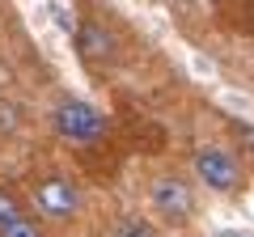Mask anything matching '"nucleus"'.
I'll return each mask as SVG.
<instances>
[{
    "label": "nucleus",
    "instance_id": "obj_6",
    "mask_svg": "<svg viewBox=\"0 0 254 237\" xmlns=\"http://www.w3.org/2000/svg\"><path fill=\"white\" fill-rule=\"evenodd\" d=\"M110 237H157V233H153V225H148V220H140V216H123V220H115Z\"/></svg>",
    "mask_w": 254,
    "mask_h": 237
},
{
    "label": "nucleus",
    "instance_id": "obj_1",
    "mask_svg": "<svg viewBox=\"0 0 254 237\" xmlns=\"http://www.w3.org/2000/svg\"><path fill=\"white\" fill-rule=\"evenodd\" d=\"M51 127L60 131L64 140H72V144H93V140L106 131V118H102V110H93L89 102L64 98L60 106L51 110Z\"/></svg>",
    "mask_w": 254,
    "mask_h": 237
},
{
    "label": "nucleus",
    "instance_id": "obj_9",
    "mask_svg": "<svg viewBox=\"0 0 254 237\" xmlns=\"http://www.w3.org/2000/svg\"><path fill=\"white\" fill-rule=\"evenodd\" d=\"M0 237H43V229H38L34 220H26V216H21V220H13L9 229H0Z\"/></svg>",
    "mask_w": 254,
    "mask_h": 237
},
{
    "label": "nucleus",
    "instance_id": "obj_7",
    "mask_svg": "<svg viewBox=\"0 0 254 237\" xmlns=\"http://www.w3.org/2000/svg\"><path fill=\"white\" fill-rule=\"evenodd\" d=\"M17 127H21V106H17L13 98H0V131L13 136Z\"/></svg>",
    "mask_w": 254,
    "mask_h": 237
},
{
    "label": "nucleus",
    "instance_id": "obj_10",
    "mask_svg": "<svg viewBox=\"0 0 254 237\" xmlns=\"http://www.w3.org/2000/svg\"><path fill=\"white\" fill-rule=\"evenodd\" d=\"M233 140L242 144V153L254 161V123H233Z\"/></svg>",
    "mask_w": 254,
    "mask_h": 237
},
{
    "label": "nucleus",
    "instance_id": "obj_4",
    "mask_svg": "<svg viewBox=\"0 0 254 237\" xmlns=\"http://www.w3.org/2000/svg\"><path fill=\"white\" fill-rule=\"evenodd\" d=\"M195 174H199V182H208L212 191H220V195H233L237 186L246 182L242 161H237L233 153H225V148H199V153H195Z\"/></svg>",
    "mask_w": 254,
    "mask_h": 237
},
{
    "label": "nucleus",
    "instance_id": "obj_3",
    "mask_svg": "<svg viewBox=\"0 0 254 237\" xmlns=\"http://www.w3.org/2000/svg\"><path fill=\"white\" fill-rule=\"evenodd\" d=\"M76 55L89 68H110L119 59V34L102 17H81L76 21Z\"/></svg>",
    "mask_w": 254,
    "mask_h": 237
},
{
    "label": "nucleus",
    "instance_id": "obj_5",
    "mask_svg": "<svg viewBox=\"0 0 254 237\" xmlns=\"http://www.w3.org/2000/svg\"><path fill=\"white\" fill-rule=\"evenodd\" d=\"M34 203L47 212V216L68 220V216H76V208H81V195H76V186L68 182V178H47V182L34 186Z\"/></svg>",
    "mask_w": 254,
    "mask_h": 237
},
{
    "label": "nucleus",
    "instance_id": "obj_11",
    "mask_svg": "<svg viewBox=\"0 0 254 237\" xmlns=\"http://www.w3.org/2000/svg\"><path fill=\"white\" fill-rule=\"evenodd\" d=\"M220 237H246V233H233V229H225V233H220Z\"/></svg>",
    "mask_w": 254,
    "mask_h": 237
},
{
    "label": "nucleus",
    "instance_id": "obj_2",
    "mask_svg": "<svg viewBox=\"0 0 254 237\" xmlns=\"http://www.w3.org/2000/svg\"><path fill=\"white\" fill-rule=\"evenodd\" d=\"M148 199H153L157 216H165L170 225H187V220L195 216V191H190V182H182L178 174H161V178H153Z\"/></svg>",
    "mask_w": 254,
    "mask_h": 237
},
{
    "label": "nucleus",
    "instance_id": "obj_8",
    "mask_svg": "<svg viewBox=\"0 0 254 237\" xmlns=\"http://www.w3.org/2000/svg\"><path fill=\"white\" fill-rule=\"evenodd\" d=\"M13 220H21V203H17V195L0 191V229H9Z\"/></svg>",
    "mask_w": 254,
    "mask_h": 237
}]
</instances>
